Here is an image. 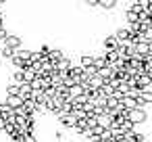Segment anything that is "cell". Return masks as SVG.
<instances>
[{
	"instance_id": "7a4b0ae2",
	"label": "cell",
	"mask_w": 152,
	"mask_h": 142,
	"mask_svg": "<svg viewBox=\"0 0 152 142\" xmlns=\"http://www.w3.org/2000/svg\"><path fill=\"white\" fill-rule=\"evenodd\" d=\"M61 123H63L65 127H69V129H75V125H77V119H75L71 113H67V115H61Z\"/></svg>"
},
{
	"instance_id": "6da1fadb",
	"label": "cell",
	"mask_w": 152,
	"mask_h": 142,
	"mask_svg": "<svg viewBox=\"0 0 152 142\" xmlns=\"http://www.w3.org/2000/svg\"><path fill=\"white\" fill-rule=\"evenodd\" d=\"M9 48H13V50H19L21 48V44H23V40L19 38V36H15V34H9V38H7V42H4Z\"/></svg>"
},
{
	"instance_id": "3957f363",
	"label": "cell",
	"mask_w": 152,
	"mask_h": 142,
	"mask_svg": "<svg viewBox=\"0 0 152 142\" xmlns=\"http://www.w3.org/2000/svg\"><path fill=\"white\" fill-rule=\"evenodd\" d=\"M79 63H81V69H90V67H94V57L81 54V57H79Z\"/></svg>"
},
{
	"instance_id": "277c9868",
	"label": "cell",
	"mask_w": 152,
	"mask_h": 142,
	"mask_svg": "<svg viewBox=\"0 0 152 142\" xmlns=\"http://www.w3.org/2000/svg\"><path fill=\"white\" fill-rule=\"evenodd\" d=\"M13 57H15V50H13V48H9V46L4 44V46H2V50H0V59H9V61H11Z\"/></svg>"
}]
</instances>
